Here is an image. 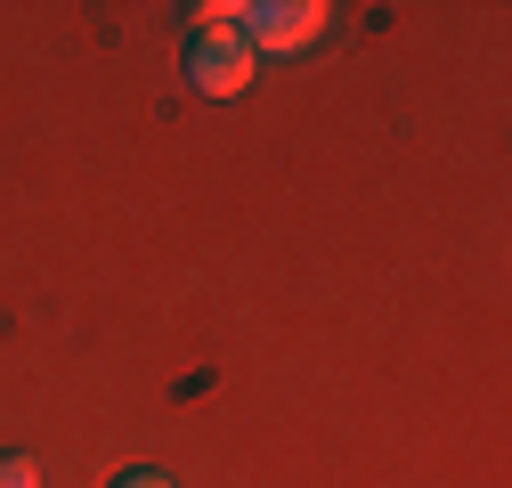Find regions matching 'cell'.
<instances>
[{
	"instance_id": "obj_1",
	"label": "cell",
	"mask_w": 512,
	"mask_h": 488,
	"mask_svg": "<svg viewBox=\"0 0 512 488\" xmlns=\"http://www.w3.org/2000/svg\"><path fill=\"white\" fill-rule=\"evenodd\" d=\"M187 90H204V98H236L244 82H252V49H244V33L220 17V9H204V25L187 33Z\"/></svg>"
},
{
	"instance_id": "obj_4",
	"label": "cell",
	"mask_w": 512,
	"mask_h": 488,
	"mask_svg": "<svg viewBox=\"0 0 512 488\" xmlns=\"http://www.w3.org/2000/svg\"><path fill=\"white\" fill-rule=\"evenodd\" d=\"M106 488H171V472H155V464H131V472H114Z\"/></svg>"
},
{
	"instance_id": "obj_3",
	"label": "cell",
	"mask_w": 512,
	"mask_h": 488,
	"mask_svg": "<svg viewBox=\"0 0 512 488\" xmlns=\"http://www.w3.org/2000/svg\"><path fill=\"white\" fill-rule=\"evenodd\" d=\"M0 488H41V464L25 448H9V456H0Z\"/></svg>"
},
{
	"instance_id": "obj_2",
	"label": "cell",
	"mask_w": 512,
	"mask_h": 488,
	"mask_svg": "<svg viewBox=\"0 0 512 488\" xmlns=\"http://www.w3.org/2000/svg\"><path fill=\"white\" fill-rule=\"evenodd\" d=\"M220 17L244 33V49H252V57H261V49H269V57H285V49H309L317 33H326V17H334V9H326V0H261V9H220Z\"/></svg>"
}]
</instances>
